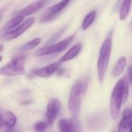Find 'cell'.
I'll return each instance as SVG.
<instances>
[{"label":"cell","mask_w":132,"mask_h":132,"mask_svg":"<svg viewBox=\"0 0 132 132\" xmlns=\"http://www.w3.org/2000/svg\"><path fill=\"white\" fill-rule=\"evenodd\" d=\"M3 126V115L0 113V128Z\"/></svg>","instance_id":"cb8c5ba5"},{"label":"cell","mask_w":132,"mask_h":132,"mask_svg":"<svg viewBox=\"0 0 132 132\" xmlns=\"http://www.w3.org/2000/svg\"><path fill=\"white\" fill-rule=\"evenodd\" d=\"M132 126V109L126 108L121 115V119L119 122L117 132H127Z\"/></svg>","instance_id":"8fae6325"},{"label":"cell","mask_w":132,"mask_h":132,"mask_svg":"<svg viewBox=\"0 0 132 132\" xmlns=\"http://www.w3.org/2000/svg\"><path fill=\"white\" fill-rule=\"evenodd\" d=\"M48 1L49 0H37V1L28 5L23 10H21L18 13V14L21 15L24 18L26 16H30V15L35 13L36 12H37L38 10H40V9H42L48 3Z\"/></svg>","instance_id":"7c38bea8"},{"label":"cell","mask_w":132,"mask_h":132,"mask_svg":"<svg viewBox=\"0 0 132 132\" xmlns=\"http://www.w3.org/2000/svg\"><path fill=\"white\" fill-rule=\"evenodd\" d=\"M111 132H116V131H115V130H112Z\"/></svg>","instance_id":"83f0119b"},{"label":"cell","mask_w":132,"mask_h":132,"mask_svg":"<svg viewBox=\"0 0 132 132\" xmlns=\"http://www.w3.org/2000/svg\"><path fill=\"white\" fill-rule=\"evenodd\" d=\"M82 45L81 43H77L75 45H73L69 50L67 51L66 52L58 61L59 64H62L64 62H67L69 61L72 59H74L75 57H76L80 53V51H82Z\"/></svg>","instance_id":"4fadbf2b"},{"label":"cell","mask_w":132,"mask_h":132,"mask_svg":"<svg viewBox=\"0 0 132 132\" xmlns=\"http://www.w3.org/2000/svg\"><path fill=\"white\" fill-rule=\"evenodd\" d=\"M128 131H129V132H132V126L130 127V130H129Z\"/></svg>","instance_id":"4316f807"},{"label":"cell","mask_w":132,"mask_h":132,"mask_svg":"<svg viewBox=\"0 0 132 132\" xmlns=\"http://www.w3.org/2000/svg\"><path fill=\"white\" fill-rule=\"evenodd\" d=\"M34 22H35L34 17L33 16L29 17L26 20H24L16 29L8 31V32H5L2 36V38L5 40H11L16 39L17 37L21 36L24 32H26L34 23Z\"/></svg>","instance_id":"8992f818"},{"label":"cell","mask_w":132,"mask_h":132,"mask_svg":"<svg viewBox=\"0 0 132 132\" xmlns=\"http://www.w3.org/2000/svg\"><path fill=\"white\" fill-rule=\"evenodd\" d=\"M3 61V57L1 56V55H0V62H1Z\"/></svg>","instance_id":"484cf974"},{"label":"cell","mask_w":132,"mask_h":132,"mask_svg":"<svg viewBox=\"0 0 132 132\" xmlns=\"http://www.w3.org/2000/svg\"><path fill=\"white\" fill-rule=\"evenodd\" d=\"M48 126H49V124L47 121L40 120V121H37V123H34V129L37 132H44L47 129Z\"/></svg>","instance_id":"ffe728a7"},{"label":"cell","mask_w":132,"mask_h":132,"mask_svg":"<svg viewBox=\"0 0 132 132\" xmlns=\"http://www.w3.org/2000/svg\"><path fill=\"white\" fill-rule=\"evenodd\" d=\"M131 6L132 0H123L119 13V18L120 21H125L127 19L130 13Z\"/></svg>","instance_id":"2e32d148"},{"label":"cell","mask_w":132,"mask_h":132,"mask_svg":"<svg viewBox=\"0 0 132 132\" xmlns=\"http://www.w3.org/2000/svg\"><path fill=\"white\" fill-rule=\"evenodd\" d=\"M60 68V64L58 62H54L49 64L41 68L36 69L32 72V75L39 78H49L55 74Z\"/></svg>","instance_id":"30bf717a"},{"label":"cell","mask_w":132,"mask_h":132,"mask_svg":"<svg viewBox=\"0 0 132 132\" xmlns=\"http://www.w3.org/2000/svg\"><path fill=\"white\" fill-rule=\"evenodd\" d=\"M41 42V38L40 37H37V38H34L32 40H30L28 42H27L26 44H23L19 51L23 52V51H30V50H32L35 47H37Z\"/></svg>","instance_id":"d6986e66"},{"label":"cell","mask_w":132,"mask_h":132,"mask_svg":"<svg viewBox=\"0 0 132 132\" xmlns=\"http://www.w3.org/2000/svg\"><path fill=\"white\" fill-rule=\"evenodd\" d=\"M57 126L59 132H81L79 123L76 119H61Z\"/></svg>","instance_id":"9c48e42d"},{"label":"cell","mask_w":132,"mask_h":132,"mask_svg":"<svg viewBox=\"0 0 132 132\" xmlns=\"http://www.w3.org/2000/svg\"><path fill=\"white\" fill-rule=\"evenodd\" d=\"M3 125L6 127V129L14 128L17 123L16 116L10 110H6L2 113Z\"/></svg>","instance_id":"5bb4252c"},{"label":"cell","mask_w":132,"mask_h":132,"mask_svg":"<svg viewBox=\"0 0 132 132\" xmlns=\"http://www.w3.org/2000/svg\"><path fill=\"white\" fill-rule=\"evenodd\" d=\"M65 28H66V27H64V28H61L60 30H58L57 32L54 33V34L51 37H50V39L48 40V41H47V44H48V45H50V44H54L55 41H57V40L61 37V35L63 34V33L64 32Z\"/></svg>","instance_id":"44dd1931"},{"label":"cell","mask_w":132,"mask_h":132,"mask_svg":"<svg viewBox=\"0 0 132 132\" xmlns=\"http://www.w3.org/2000/svg\"><path fill=\"white\" fill-rule=\"evenodd\" d=\"M25 61L24 54L19 55L13 58L9 63L0 68V75L5 76H17L25 73Z\"/></svg>","instance_id":"277c9868"},{"label":"cell","mask_w":132,"mask_h":132,"mask_svg":"<svg viewBox=\"0 0 132 132\" xmlns=\"http://www.w3.org/2000/svg\"><path fill=\"white\" fill-rule=\"evenodd\" d=\"M131 27H132V22H131Z\"/></svg>","instance_id":"f1b7e54d"},{"label":"cell","mask_w":132,"mask_h":132,"mask_svg":"<svg viewBox=\"0 0 132 132\" xmlns=\"http://www.w3.org/2000/svg\"><path fill=\"white\" fill-rule=\"evenodd\" d=\"M89 78L82 77L75 82L71 88L68 100V109L73 119L78 120L82 104V97L87 90Z\"/></svg>","instance_id":"7a4b0ae2"},{"label":"cell","mask_w":132,"mask_h":132,"mask_svg":"<svg viewBox=\"0 0 132 132\" xmlns=\"http://www.w3.org/2000/svg\"><path fill=\"white\" fill-rule=\"evenodd\" d=\"M61 110V103L56 98H51L48 100L46 109V119L49 125H53Z\"/></svg>","instance_id":"52a82bcc"},{"label":"cell","mask_w":132,"mask_h":132,"mask_svg":"<svg viewBox=\"0 0 132 132\" xmlns=\"http://www.w3.org/2000/svg\"><path fill=\"white\" fill-rule=\"evenodd\" d=\"M96 16V10H92L91 12H89L83 19V21L82 23V30H88L89 28V27L94 22Z\"/></svg>","instance_id":"ac0fdd59"},{"label":"cell","mask_w":132,"mask_h":132,"mask_svg":"<svg viewBox=\"0 0 132 132\" xmlns=\"http://www.w3.org/2000/svg\"><path fill=\"white\" fill-rule=\"evenodd\" d=\"M112 44V34L110 33V34H109V36L102 44L99 53V57L97 61V76L100 84H103L105 80L110 60Z\"/></svg>","instance_id":"3957f363"},{"label":"cell","mask_w":132,"mask_h":132,"mask_svg":"<svg viewBox=\"0 0 132 132\" xmlns=\"http://www.w3.org/2000/svg\"><path fill=\"white\" fill-rule=\"evenodd\" d=\"M4 49V46L3 44H0V53H1Z\"/></svg>","instance_id":"d4e9b609"},{"label":"cell","mask_w":132,"mask_h":132,"mask_svg":"<svg viewBox=\"0 0 132 132\" xmlns=\"http://www.w3.org/2000/svg\"><path fill=\"white\" fill-rule=\"evenodd\" d=\"M6 6L3 7L2 9H0V22L2 21V20L3 18V16H4L5 13H6Z\"/></svg>","instance_id":"603a6c76"},{"label":"cell","mask_w":132,"mask_h":132,"mask_svg":"<svg viewBox=\"0 0 132 132\" xmlns=\"http://www.w3.org/2000/svg\"><path fill=\"white\" fill-rule=\"evenodd\" d=\"M128 83H132V67H130L127 71V76L126 77Z\"/></svg>","instance_id":"7402d4cb"},{"label":"cell","mask_w":132,"mask_h":132,"mask_svg":"<svg viewBox=\"0 0 132 132\" xmlns=\"http://www.w3.org/2000/svg\"><path fill=\"white\" fill-rule=\"evenodd\" d=\"M128 94L129 83L127 78L123 77L115 84L110 100V113L113 120L119 117L122 105L127 101Z\"/></svg>","instance_id":"6da1fadb"},{"label":"cell","mask_w":132,"mask_h":132,"mask_svg":"<svg viewBox=\"0 0 132 132\" xmlns=\"http://www.w3.org/2000/svg\"><path fill=\"white\" fill-rule=\"evenodd\" d=\"M24 17L22 16L20 14H16L15 16H13L3 27V31L5 32H8L10 30H13L14 29H16L17 27H19L24 20Z\"/></svg>","instance_id":"9a60e30c"},{"label":"cell","mask_w":132,"mask_h":132,"mask_svg":"<svg viewBox=\"0 0 132 132\" xmlns=\"http://www.w3.org/2000/svg\"><path fill=\"white\" fill-rule=\"evenodd\" d=\"M70 1L71 0H61L57 4L47 9L42 15L40 21L43 23H46V22H50L54 19H55L57 16L68 6Z\"/></svg>","instance_id":"ba28073f"},{"label":"cell","mask_w":132,"mask_h":132,"mask_svg":"<svg viewBox=\"0 0 132 132\" xmlns=\"http://www.w3.org/2000/svg\"><path fill=\"white\" fill-rule=\"evenodd\" d=\"M126 65H127V59L124 56H122L120 57L116 64L114 65V67L113 69V71H112V76L113 77H118L120 76L122 72H123L125 67H126Z\"/></svg>","instance_id":"e0dca14e"},{"label":"cell","mask_w":132,"mask_h":132,"mask_svg":"<svg viewBox=\"0 0 132 132\" xmlns=\"http://www.w3.org/2000/svg\"><path fill=\"white\" fill-rule=\"evenodd\" d=\"M74 38H75V34H72L58 43H54V44L40 47L35 51L34 55L37 57H41V56H46V55L61 53L69 47V46L73 41Z\"/></svg>","instance_id":"5b68a950"}]
</instances>
